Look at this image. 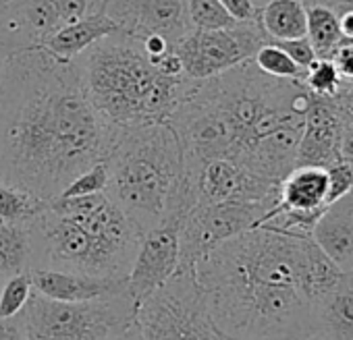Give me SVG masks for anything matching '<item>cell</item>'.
I'll return each instance as SVG.
<instances>
[{"mask_svg": "<svg viewBox=\"0 0 353 340\" xmlns=\"http://www.w3.org/2000/svg\"><path fill=\"white\" fill-rule=\"evenodd\" d=\"M200 202H270L276 204L279 185L270 183L233 160L216 158L188 175Z\"/></svg>", "mask_w": 353, "mask_h": 340, "instance_id": "13", "label": "cell"}, {"mask_svg": "<svg viewBox=\"0 0 353 340\" xmlns=\"http://www.w3.org/2000/svg\"><path fill=\"white\" fill-rule=\"evenodd\" d=\"M104 340H141V336H139V330H137V326H135V321H133V323H129L127 328H123V330H119V332L106 336Z\"/></svg>", "mask_w": 353, "mask_h": 340, "instance_id": "35", "label": "cell"}, {"mask_svg": "<svg viewBox=\"0 0 353 340\" xmlns=\"http://www.w3.org/2000/svg\"><path fill=\"white\" fill-rule=\"evenodd\" d=\"M104 164L106 193L143 233L164 218H183L198 204L188 181L181 141L166 120L112 127Z\"/></svg>", "mask_w": 353, "mask_h": 340, "instance_id": "3", "label": "cell"}, {"mask_svg": "<svg viewBox=\"0 0 353 340\" xmlns=\"http://www.w3.org/2000/svg\"><path fill=\"white\" fill-rule=\"evenodd\" d=\"M3 284H5V276L0 274V288H3Z\"/></svg>", "mask_w": 353, "mask_h": 340, "instance_id": "41", "label": "cell"}, {"mask_svg": "<svg viewBox=\"0 0 353 340\" xmlns=\"http://www.w3.org/2000/svg\"><path fill=\"white\" fill-rule=\"evenodd\" d=\"M258 19L270 42L303 38L307 30V7L301 0H268L258 11Z\"/></svg>", "mask_w": 353, "mask_h": 340, "instance_id": "20", "label": "cell"}, {"mask_svg": "<svg viewBox=\"0 0 353 340\" xmlns=\"http://www.w3.org/2000/svg\"><path fill=\"white\" fill-rule=\"evenodd\" d=\"M310 237L343 274H353V191L326 206Z\"/></svg>", "mask_w": 353, "mask_h": 340, "instance_id": "16", "label": "cell"}, {"mask_svg": "<svg viewBox=\"0 0 353 340\" xmlns=\"http://www.w3.org/2000/svg\"><path fill=\"white\" fill-rule=\"evenodd\" d=\"M227 340H235V338H227ZM250 340H303V338H295V336H264V338H250Z\"/></svg>", "mask_w": 353, "mask_h": 340, "instance_id": "37", "label": "cell"}, {"mask_svg": "<svg viewBox=\"0 0 353 340\" xmlns=\"http://www.w3.org/2000/svg\"><path fill=\"white\" fill-rule=\"evenodd\" d=\"M328 195L326 168L320 166H295L291 173L279 183L276 204L270 210H295V212H316L324 210Z\"/></svg>", "mask_w": 353, "mask_h": 340, "instance_id": "18", "label": "cell"}, {"mask_svg": "<svg viewBox=\"0 0 353 340\" xmlns=\"http://www.w3.org/2000/svg\"><path fill=\"white\" fill-rule=\"evenodd\" d=\"M221 5L233 15V19L241 21H252L258 17V9L252 5V0H221Z\"/></svg>", "mask_w": 353, "mask_h": 340, "instance_id": "32", "label": "cell"}, {"mask_svg": "<svg viewBox=\"0 0 353 340\" xmlns=\"http://www.w3.org/2000/svg\"><path fill=\"white\" fill-rule=\"evenodd\" d=\"M266 3H268V0H252V5H254V7H256L258 11H260V9H262V7H264Z\"/></svg>", "mask_w": 353, "mask_h": 340, "instance_id": "38", "label": "cell"}, {"mask_svg": "<svg viewBox=\"0 0 353 340\" xmlns=\"http://www.w3.org/2000/svg\"><path fill=\"white\" fill-rule=\"evenodd\" d=\"M312 237L250 229L196 264L216 328L235 340L310 334L305 270Z\"/></svg>", "mask_w": 353, "mask_h": 340, "instance_id": "2", "label": "cell"}, {"mask_svg": "<svg viewBox=\"0 0 353 340\" xmlns=\"http://www.w3.org/2000/svg\"><path fill=\"white\" fill-rule=\"evenodd\" d=\"M108 125L85 96L75 61L42 48L5 56L0 73V183L50 202L104 160Z\"/></svg>", "mask_w": 353, "mask_h": 340, "instance_id": "1", "label": "cell"}, {"mask_svg": "<svg viewBox=\"0 0 353 340\" xmlns=\"http://www.w3.org/2000/svg\"><path fill=\"white\" fill-rule=\"evenodd\" d=\"M343 120L334 98L312 96L305 112L303 133L297 147L295 166H320L328 168L341 160Z\"/></svg>", "mask_w": 353, "mask_h": 340, "instance_id": "14", "label": "cell"}, {"mask_svg": "<svg viewBox=\"0 0 353 340\" xmlns=\"http://www.w3.org/2000/svg\"><path fill=\"white\" fill-rule=\"evenodd\" d=\"M314 3L332 9L334 13H341L345 9H353V0H314ZM314 3H310V5H314Z\"/></svg>", "mask_w": 353, "mask_h": 340, "instance_id": "36", "label": "cell"}, {"mask_svg": "<svg viewBox=\"0 0 353 340\" xmlns=\"http://www.w3.org/2000/svg\"><path fill=\"white\" fill-rule=\"evenodd\" d=\"M268 42L270 40L256 17L227 30H194L174 46V52L183 63L185 77L202 81L252 61Z\"/></svg>", "mask_w": 353, "mask_h": 340, "instance_id": "10", "label": "cell"}, {"mask_svg": "<svg viewBox=\"0 0 353 340\" xmlns=\"http://www.w3.org/2000/svg\"><path fill=\"white\" fill-rule=\"evenodd\" d=\"M339 17V28L341 34L347 42H353V9H345L341 13H336Z\"/></svg>", "mask_w": 353, "mask_h": 340, "instance_id": "34", "label": "cell"}, {"mask_svg": "<svg viewBox=\"0 0 353 340\" xmlns=\"http://www.w3.org/2000/svg\"><path fill=\"white\" fill-rule=\"evenodd\" d=\"M301 83L312 96L334 98L343 85V79L330 59H316L307 69H303Z\"/></svg>", "mask_w": 353, "mask_h": 340, "instance_id": "25", "label": "cell"}, {"mask_svg": "<svg viewBox=\"0 0 353 340\" xmlns=\"http://www.w3.org/2000/svg\"><path fill=\"white\" fill-rule=\"evenodd\" d=\"M104 13L123 34L135 38L162 36L172 46L194 32L188 0H108Z\"/></svg>", "mask_w": 353, "mask_h": 340, "instance_id": "11", "label": "cell"}, {"mask_svg": "<svg viewBox=\"0 0 353 340\" xmlns=\"http://www.w3.org/2000/svg\"><path fill=\"white\" fill-rule=\"evenodd\" d=\"M0 340H28V334L23 330L21 317H0Z\"/></svg>", "mask_w": 353, "mask_h": 340, "instance_id": "33", "label": "cell"}, {"mask_svg": "<svg viewBox=\"0 0 353 340\" xmlns=\"http://www.w3.org/2000/svg\"><path fill=\"white\" fill-rule=\"evenodd\" d=\"M108 187V168L104 164V160L96 162L94 166H90L88 170H83L81 175H77L59 198H83V195H94V193H102Z\"/></svg>", "mask_w": 353, "mask_h": 340, "instance_id": "28", "label": "cell"}, {"mask_svg": "<svg viewBox=\"0 0 353 340\" xmlns=\"http://www.w3.org/2000/svg\"><path fill=\"white\" fill-rule=\"evenodd\" d=\"M188 13L194 30H227L239 23L221 0H188Z\"/></svg>", "mask_w": 353, "mask_h": 340, "instance_id": "26", "label": "cell"}, {"mask_svg": "<svg viewBox=\"0 0 353 340\" xmlns=\"http://www.w3.org/2000/svg\"><path fill=\"white\" fill-rule=\"evenodd\" d=\"M32 293H34V286H32L30 272L5 278V284L0 288V317L7 319V317L19 315L26 309Z\"/></svg>", "mask_w": 353, "mask_h": 340, "instance_id": "27", "label": "cell"}, {"mask_svg": "<svg viewBox=\"0 0 353 340\" xmlns=\"http://www.w3.org/2000/svg\"><path fill=\"white\" fill-rule=\"evenodd\" d=\"M32 270V235L28 224L0 222V274L5 278Z\"/></svg>", "mask_w": 353, "mask_h": 340, "instance_id": "21", "label": "cell"}, {"mask_svg": "<svg viewBox=\"0 0 353 340\" xmlns=\"http://www.w3.org/2000/svg\"><path fill=\"white\" fill-rule=\"evenodd\" d=\"M301 3H303V5H310V3H314V0H301Z\"/></svg>", "mask_w": 353, "mask_h": 340, "instance_id": "42", "label": "cell"}, {"mask_svg": "<svg viewBox=\"0 0 353 340\" xmlns=\"http://www.w3.org/2000/svg\"><path fill=\"white\" fill-rule=\"evenodd\" d=\"M179 222L181 218H164L143 233L127 274V290L135 305L160 288L179 268Z\"/></svg>", "mask_w": 353, "mask_h": 340, "instance_id": "12", "label": "cell"}, {"mask_svg": "<svg viewBox=\"0 0 353 340\" xmlns=\"http://www.w3.org/2000/svg\"><path fill=\"white\" fill-rule=\"evenodd\" d=\"M133 315L129 290L81 303L46 299L34 290L19 313L28 340H104L133 323Z\"/></svg>", "mask_w": 353, "mask_h": 340, "instance_id": "6", "label": "cell"}, {"mask_svg": "<svg viewBox=\"0 0 353 340\" xmlns=\"http://www.w3.org/2000/svg\"><path fill=\"white\" fill-rule=\"evenodd\" d=\"M141 340H227L216 328L196 270H176L135 305Z\"/></svg>", "mask_w": 353, "mask_h": 340, "instance_id": "7", "label": "cell"}, {"mask_svg": "<svg viewBox=\"0 0 353 340\" xmlns=\"http://www.w3.org/2000/svg\"><path fill=\"white\" fill-rule=\"evenodd\" d=\"M119 32H121V28L102 11V13L83 17V19L59 30L40 48L46 50L50 56H54L61 63H71L77 56H81L88 48H92L96 42H100L102 38L119 34Z\"/></svg>", "mask_w": 353, "mask_h": 340, "instance_id": "19", "label": "cell"}, {"mask_svg": "<svg viewBox=\"0 0 353 340\" xmlns=\"http://www.w3.org/2000/svg\"><path fill=\"white\" fill-rule=\"evenodd\" d=\"M32 286L46 299L81 303L102 297H112L127 290V278H98L65 270L38 268L30 272Z\"/></svg>", "mask_w": 353, "mask_h": 340, "instance_id": "15", "label": "cell"}, {"mask_svg": "<svg viewBox=\"0 0 353 340\" xmlns=\"http://www.w3.org/2000/svg\"><path fill=\"white\" fill-rule=\"evenodd\" d=\"M252 61H254V65L262 73H266L270 77H276V79H295V81H301V77H303V69L297 67L293 63V59L283 48H279L274 42L264 44L254 54Z\"/></svg>", "mask_w": 353, "mask_h": 340, "instance_id": "24", "label": "cell"}, {"mask_svg": "<svg viewBox=\"0 0 353 340\" xmlns=\"http://www.w3.org/2000/svg\"><path fill=\"white\" fill-rule=\"evenodd\" d=\"M303 340H326V338L324 336H318V334H307Z\"/></svg>", "mask_w": 353, "mask_h": 340, "instance_id": "39", "label": "cell"}, {"mask_svg": "<svg viewBox=\"0 0 353 340\" xmlns=\"http://www.w3.org/2000/svg\"><path fill=\"white\" fill-rule=\"evenodd\" d=\"M32 270H65L98 278H127L133 257L94 237L71 216L48 206L30 222ZM30 270V272H32Z\"/></svg>", "mask_w": 353, "mask_h": 340, "instance_id": "5", "label": "cell"}, {"mask_svg": "<svg viewBox=\"0 0 353 340\" xmlns=\"http://www.w3.org/2000/svg\"><path fill=\"white\" fill-rule=\"evenodd\" d=\"M48 202L38 200L36 195L0 183V222L28 224L44 212Z\"/></svg>", "mask_w": 353, "mask_h": 340, "instance_id": "23", "label": "cell"}, {"mask_svg": "<svg viewBox=\"0 0 353 340\" xmlns=\"http://www.w3.org/2000/svg\"><path fill=\"white\" fill-rule=\"evenodd\" d=\"M310 334L326 340H353V274H345L314 303Z\"/></svg>", "mask_w": 353, "mask_h": 340, "instance_id": "17", "label": "cell"}, {"mask_svg": "<svg viewBox=\"0 0 353 340\" xmlns=\"http://www.w3.org/2000/svg\"><path fill=\"white\" fill-rule=\"evenodd\" d=\"M326 177H328V195L326 204H332L341 200L343 195L353 191V166L345 160H339L326 168Z\"/></svg>", "mask_w": 353, "mask_h": 340, "instance_id": "29", "label": "cell"}, {"mask_svg": "<svg viewBox=\"0 0 353 340\" xmlns=\"http://www.w3.org/2000/svg\"><path fill=\"white\" fill-rule=\"evenodd\" d=\"M88 100L112 127L168 120L192 87L188 77H168L145 54L141 40L112 34L75 59Z\"/></svg>", "mask_w": 353, "mask_h": 340, "instance_id": "4", "label": "cell"}, {"mask_svg": "<svg viewBox=\"0 0 353 340\" xmlns=\"http://www.w3.org/2000/svg\"><path fill=\"white\" fill-rule=\"evenodd\" d=\"M343 81H353V42H343L330 56Z\"/></svg>", "mask_w": 353, "mask_h": 340, "instance_id": "31", "label": "cell"}, {"mask_svg": "<svg viewBox=\"0 0 353 340\" xmlns=\"http://www.w3.org/2000/svg\"><path fill=\"white\" fill-rule=\"evenodd\" d=\"M3 65H5V54L0 52V73H3Z\"/></svg>", "mask_w": 353, "mask_h": 340, "instance_id": "40", "label": "cell"}, {"mask_svg": "<svg viewBox=\"0 0 353 340\" xmlns=\"http://www.w3.org/2000/svg\"><path fill=\"white\" fill-rule=\"evenodd\" d=\"M108 0H0V52L40 48L59 30L102 13Z\"/></svg>", "mask_w": 353, "mask_h": 340, "instance_id": "8", "label": "cell"}, {"mask_svg": "<svg viewBox=\"0 0 353 340\" xmlns=\"http://www.w3.org/2000/svg\"><path fill=\"white\" fill-rule=\"evenodd\" d=\"M270 202H200L179 222V268L196 270L212 249L256 229Z\"/></svg>", "mask_w": 353, "mask_h": 340, "instance_id": "9", "label": "cell"}, {"mask_svg": "<svg viewBox=\"0 0 353 340\" xmlns=\"http://www.w3.org/2000/svg\"><path fill=\"white\" fill-rule=\"evenodd\" d=\"M307 7V30L305 38L310 40L316 59H330L336 48L347 42L339 28V17L332 9L324 5H305Z\"/></svg>", "mask_w": 353, "mask_h": 340, "instance_id": "22", "label": "cell"}, {"mask_svg": "<svg viewBox=\"0 0 353 340\" xmlns=\"http://www.w3.org/2000/svg\"><path fill=\"white\" fill-rule=\"evenodd\" d=\"M279 48H283L297 67L301 69H307L314 61H316V52L310 44V40L303 36V38H293V40H279L274 42Z\"/></svg>", "mask_w": 353, "mask_h": 340, "instance_id": "30", "label": "cell"}]
</instances>
